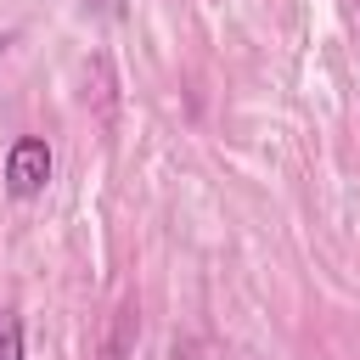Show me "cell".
<instances>
[{
	"instance_id": "6da1fadb",
	"label": "cell",
	"mask_w": 360,
	"mask_h": 360,
	"mask_svg": "<svg viewBox=\"0 0 360 360\" xmlns=\"http://www.w3.org/2000/svg\"><path fill=\"white\" fill-rule=\"evenodd\" d=\"M51 186V146L39 141V135H17L11 146H6V191L17 197V202H28V197H39Z\"/></svg>"
},
{
	"instance_id": "7a4b0ae2",
	"label": "cell",
	"mask_w": 360,
	"mask_h": 360,
	"mask_svg": "<svg viewBox=\"0 0 360 360\" xmlns=\"http://www.w3.org/2000/svg\"><path fill=\"white\" fill-rule=\"evenodd\" d=\"M0 360H22V321L0 309Z\"/></svg>"
},
{
	"instance_id": "3957f363",
	"label": "cell",
	"mask_w": 360,
	"mask_h": 360,
	"mask_svg": "<svg viewBox=\"0 0 360 360\" xmlns=\"http://www.w3.org/2000/svg\"><path fill=\"white\" fill-rule=\"evenodd\" d=\"M129 332H135V309L124 304V309H118V332H112V343H107V360H124V349H129Z\"/></svg>"
}]
</instances>
